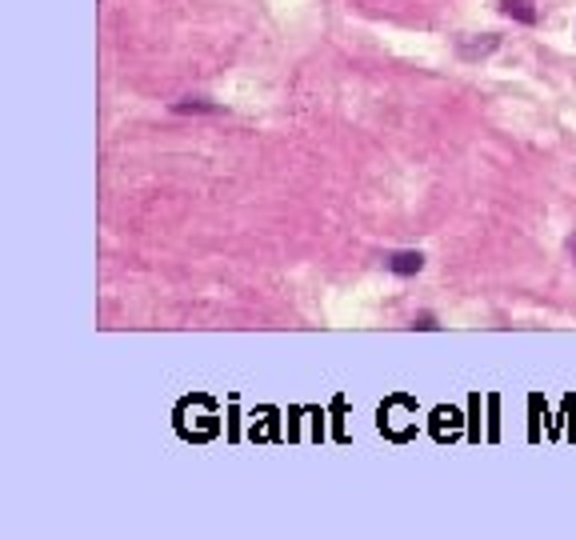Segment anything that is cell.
Wrapping results in <instances>:
<instances>
[{
  "label": "cell",
  "instance_id": "6da1fadb",
  "mask_svg": "<svg viewBox=\"0 0 576 540\" xmlns=\"http://www.w3.org/2000/svg\"><path fill=\"white\" fill-rule=\"evenodd\" d=\"M500 49V41L497 36H460L457 41V57L460 61H480V57H488V52H497Z\"/></svg>",
  "mask_w": 576,
  "mask_h": 540
},
{
  "label": "cell",
  "instance_id": "3957f363",
  "mask_svg": "<svg viewBox=\"0 0 576 540\" xmlns=\"http://www.w3.org/2000/svg\"><path fill=\"white\" fill-rule=\"evenodd\" d=\"M500 13L513 16V21H520V24H536V8H533V0H500Z\"/></svg>",
  "mask_w": 576,
  "mask_h": 540
},
{
  "label": "cell",
  "instance_id": "7a4b0ae2",
  "mask_svg": "<svg viewBox=\"0 0 576 540\" xmlns=\"http://www.w3.org/2000/svg\"><path fill=\"white\" fill-rule=\"evenodd\" d=\"M385 268H393V273H401V276H416L424 268V256L413 253V248H404V253H388Z\"/></svg>",
  "mask_w": 576,
  "mask_h": 540
},
{
  "label": "cell",
  "instance_id": "277c9868",
  "mask_svg": "<svg viewBox=\"0 0 576 540\" xmlns=\"http://www.w3.org/2000/svg\"><path fill=\"white\" fill-rule=\"evenodd\" d=\"M176 113H220V105H209V100H176Z\"/></svg>",
  "mask_w": 576,
  "mask_h": 540
},
{
  "label": "cell",
  "instance_id": "5b68a950",
  "mask_svg": "<svg viewBox=\"0 0 576 540\" xmlns=\"http://www.w3.org/2000/svg\"><path fill=\"white\" fill-rule=\"evenodd\" d=\"M569 253L576 256V232H572V237H569Z\"/></svg>",
  "mask_w": 576,
  "mask_h": 540
}]
</instances>
